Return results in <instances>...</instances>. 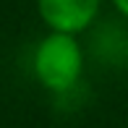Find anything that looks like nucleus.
Listing matches in <instances>:
<instances>
[{"label": "nucleus", "instance_id": "nucleus-1", "mask_svg": "<svg viewBox=\"0 0 128 128\" xmlns=\"http://www.w3.org/2000/svg\"><path fill=\"white\" fill-rule=\"evenodd\" d=\"M32 68L37 81L47 92H71L84 73V47L78 37L63 32H47L37 42L32 55Z\"/></svg>", "mask_w": 128, "mask_h": 128}, {"label": "nucleus", "instance_id": "nucleus-2", "mask_svg": "<svg viewBox=\"0 0 128 128\" xmlns=\"http://www.w3.org/2000/svg\"><path fill=\"white\" fill-rule=\"evenodd\" d=\"M102 0H37V16L47 32L78 37L97 21Z\"/></svg>", "mask_w": 128, "mask_h": 128}, {"label": "nucleus", "instance_id": "nucleus-3", "mask_svg": "<svg viewBox=\"0 0 128 128\" xmlns=\"http://www.w3.org/2000/svg\"><path fill=\"white\" fill-rule=\"evenodd\" d=\"M110 3L115 5V10H118L120 16H126V18H128V0H110Z\"/></svg>", "mask_w": 128, "mask_h": 128}]
</instances>
